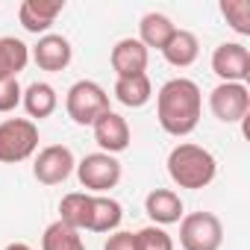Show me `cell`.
Wrapping results in <instances>:
<instances>
[{
	"mask_svg": "<svg viewBox=\"0 0 250 250\" xmlns=\"http://www.w3.org/2000/svg\"><path fill=\"white\" fill-rule=\"evenodd\" d=\"M200 112H203V94L200 85L188 77L168 80L156 94V118L168 136L183 139L194 133L200 124Z\"/></svg>",
	"mask_w": 250,
	"mask_h": 250,
	"instance_id": "1",
	"label": "cell"
},
{
	"mask_svg": "<svg viewBox=\"0 0 250 250\" xmlns=\"http://www.w3.org/2000/svg\"><path fill=\"white\" fill-rule=\"evenodd\" d=\"M168 177L180 186V188H206L215 177H218V162L215 156L191 142H180L171 153H168Z\"/></svg>",
	"mask_w": 250,
	"mask_h": 250,
	"instance_id": "2",
	"label": "cell"
},
{
	"mask_svg": "<svg viewBox=\"0 0 250 250\" xmlns=\"http://www.w3.org/2000/svg\"><path fill=\"white\" fill-rule=\"evenodd\" d=\"M65 112L80 127H91L103 112H109V94L94 80H77L65 94Z\"/></svg>",
	"mask_w": 250,
	"mask_h": 250,
	"instance_id": "3",
	"label": "cell"
},
{
	"mask_svg": "<svg viewBox=\"0 0 250 250\" xmlns=\"http://www.w3.org/2000/svg\"><path fill=\"white\" fill-rule=\"evenodd\" d=\"M39 150V127L30 118H6L0 124V162L18 165Z\"/></svg>",
	"mask_w": 250,
	"mask_h": 250,
	"instance_id": "4",
	"label": "cell"
},
{
	"mask_svg": "<svg viewBox=\"0 0 250 250\" xmlns=\"http://www.w3.org/2000/svg\"><path fill=\"white\" fill-rule=\"evenodd\" d=\"M180 244L183 250H221L224 227L212 212H188L180 218Z\"/></svg>",
	"mask_w": 250,
	"mask_h": 250,
	"instance_id": "5",
	"label": "cell"
},
{
	"mask_svg": "<svg viewBox=\"0 0 250 250\" xmlns=\"http://www.w3.org/2000/svg\"><path fill=\"white\" fill-rule=\"evenodd\" d=\"M77 180L88 194H106L121 183V162L109 153H88L77 162Z\"/></svg>",
	"mask_w": 250,
	"mask_h": 250,
	"instance_id": "6",
	"label": "cell"
},
{
	"mask_svg": "<svg viewBox=\"0 0 250 250\" xmlns=\"http://www.w3.org/2000/svg\"><path fill=\"white\" fill-rule=\"evenodd\" d=\"M209 109L221 124H238L250 112V88L244 83H218L209 94Z\"/></svg>",
	"mask_w": 250,
	"mask_h": 250,
	"instance_id": "7",
	"label": "cell"
},
{
	"mask_svg": "<svg viewBox=\"0 0 250 250\" xmlns=\"http://www.w3.org/2000/svg\"><path fill=\"white\" fill-rule=\"evenodd\" d=\"M77 168V159L71 153V147L65 145H47L39 150L36 162H33V177L42 183V186H59L65 183Z\"/></svg>",
	"mask_w": 250,
	"mask_h": 250,
	"instance_id": "8",
	"label": "cell"
},
{
	"mask_svg": "<svg viewBox=\"0 0 250 250\" xmlns=\"http://www.w3.org/2000/svg\"><path fill=\"white\" fill-rule=\"evenodd\" d=\"M212 71L221 83H244L250 80V50L241 42H224L212 53Z\"/></svg>",
	"mask_w": 250,
	"mask_h": 250,
	"instance_id": "9",
	"label": "cell"
},
{
	"mask_svg": "<svg viewBox=\"0 0 250 250\" xmlns=\"http://www.w3.org/2000/svg\"><path fill=\"white\" fill-rule=\"evenodd\" d=\"M91 130H94V142H97L100 153H109V156L124 153V150L130 147V139H133L127 118L118 115V112H112V109L103 112V115L91 124Z\"/></svg>",
	"mask_w": 250,
	"mask_h": 250,
	"instance_id": "10",
	"label": "cell"
},
{
	"mask_svg": "<svg viewBox=\"0 0 250 250\" xmlns=\"http://www.w3.org/2000/svg\"><path fill=\"white\" fill-rule=\"evenodd\" d=\"M30 59H33L42 71L56 74V71H65V68L71 65V59H74V47H71V42H68L65 36L47 33V36H42V39L33 44Z\"/></svg>",
	"mask_w": 250,
	"mask_h": 250,
	"instance_id": "11",
	"label": "cell"
},
{
	"mask_svg": "<svg viewBox=\"0 0 250 250\" xmlns=\"http://www.w3.org/2000/svg\"><path fill=\"white\" fill-rule=\"evenodd\" d=\"M109 62H112V71H115L118 77H136V74H145V71H147L150 50H147L139 39H121V42L112 47Z\"/></svg>",
	"mask_w": 250,
	"mask_h": 250,
	"instance_id": "12",
	"label": "cell"
},
{
	"mask_svg": "<svg viewBox=\"0 0 250 250\" xmlns=\"http://www.w3.org/2000/svg\"><path fill=\"white\" fill-rule=\"evenodd\" d=\"M62 9H65V0H24L18 6V21L27 33L47 36V30L53 27L56 15Z\"/></svg>",
	"mask_w": 250,
	"mask_h": 250,
	"instance_id": "13",
	"label": "cell"
},
{
	"mask_svg": "<svg viewBox=\"0 0 250 250\" xmlns=\"http://www.w3.org/2000/svg\"><path fill=\"white\" fill-rule=\"evenodd\" d=\"M183 200L174 188H153L147 197H145V212L147 218L153 221V227H168V224H180V218L186 215L183 212Z\"/></svg>",
	"mask_w": 250,
	"mask_h": 250,
	"instance_id": "14",
	"label": "cell"
},
{
	"mask_svg": "<svg viewBox=\"0 0 250 250\" xmlns=\"http://www.w3.org/2000/svg\"><path fill=\"white\" fill-rule=\"evenodd\" d=\"M159 53L165 56L168 65H174V68H188V65H194L197 56H200V42H197V36H194L191 30H177Z\"/></svg>",
	"mask_w": 250,
	"mask_h": 250,
	"instance_id": "15",
	"label": "cell"
},
{
	"mask_svg": "<svg viewBox=\"0 0 250 250\" xmlns=\"http://www.w3.org/2000/svg\"><path fill=\"white\" fill-rule=\"evenodd\" d=\"M21 103H24L30 121H33V118L42 121V118H50V115L56 112L59 97H56V88H53L50 83H30V85L24 88V94H21Z\"/></svg>",
	"mask_w": 250,
	"mask_h": 250,
	"instance_id": "16",
	"label": "cell"
},
{
	"mask_svg": "<svg viewBox=\"0 0 250 250\" xmlns=\"http://www.w3.org/2000/svg\"><path fill=\"white\" fill-rule=\"evenodd\" d=\"M174 33H177L174 21H171L168 15H162V12H147V15H142V21H139V42H142L147 50H150V47L162 50Z\"/></svg>",
	"mask_w": 250,
	"mask_h": 250,
	"instance_id": "17",
	"label": "cell"
},
{
	"mask_svg": "<svg viewBox=\"0 0 250 250\" xmlns=\"http://www.w3.org/2000/svg\"><path fill=\"white\" fill-rule=\"evenodd\" d=\"M59 221L68 224L71 229L83 232L91 224V194L88 191H71L59 203Z\"/></svg>",
	"mask_w": 250,
	"mask_h": 250,
	"instance_id": "18",
	"label": "cell"
},
{
	"mask_svg": "<svg viewBox=\"0 0 250 250\" xmlns=\"http://www.w3.org/2000/svg\"><path fill=\"white\" fill-rule=\"evenodd\" d=\"M115 97H118V103L130 106V109H142V106L150 103V97H153L150 77H147V74L118 77V80H115Z\"/></svg>",
	"mask_w": 250,
	"mask_h": 250,
	"instance_id": "19",
	"label": "cell"
},
{
	"mask_svg": "<svg viewBox=\"0 0 250 250\" xmlns=\"http://www.w3.org/2000/svg\"><path fill=\"white\" fill-rule=\"evenodd\" d=\"M121 218H124V209L115 197L91 194V224H88L91 232H115L121 227Z\"/></svg>",
	"mask_w": 250,
	"mask_h": 250,
	"instance_id": "20",
	"label": "cell"
},
{
	"mask_svg": "<svg viewBox=\"0 0 250 250\" xmlns=\"http://www.w3.org/2000/svg\"><path fill=\"white\" fill-rule=\"evenodd\" d=\"M30 62V47L15 39V36H3L0 39V80L6 77H18Z\"/></svg>",
	"mask_w": 250,
	"mask_h": 250,
	"instance_id": "21",
	"label": "cell"
},
{
	"mask_svg": "<svg viewBox=\"0 0 250 250\" xmlns=\"http://www.w3.org/2000/svg\"><path fill=\"white\" fill-rule=\"evenodd\" d=\"M42 250H85L83 235L62 221H53L42 235Z\"/></svg>",
	"mask_w": 250,
	"mask_h": 250,
	"instance_id": "22",
	"label": "cell"
},
{
	"mask_svg": "<svg viewBox=\"0 0 250 250\" xmlns=\"http://www.w3.org/2000/svg\"><path fill=\"white\" fill-rule=\"evenodd\" d=\"M221 15L238 36H250V3L247 0H221Z\"/></svg>",
	"mask_w": 250,
	"mask_h": 250,
	"instance_id": "23",
	"label": "cell"
},
{
	"mask_svg": "<svg viewBox=\"0 0 250 250\" xmlns=\"http://www.w3.org/2000/svg\"><path fill=\"white\" fill-rule=\"evenodd\" d=\"M139 250H174V238L165 232V227H145L136 232Z\"/></svg>",
	"mask_w": 250,
	"mask_h": 250,
	"instance_id": "24",
	"label": "cell"
},
{
	"mask_svg": "<svg viewBox=\"0 0 250 250\" xmlns=\"http://www.w3.org/2000/svg\"><path fill=\"white\" fill-rule=\"evenodd\" d=\"M21 83L18 77H6V80H0V112H12L18 103H21Z\"/></svg>",
	"mask_w": 250,
	"mask_h": 250,
	"instance_id": "25",
	"label": "cell"
},
{
	"mask_svg": "<svg viewBox=\"0 0 250 250\" xmlns=\"http://www.w3.org/2000/svg\"><path fill=\"white\" fill-rule=\"evenodd\" d=\"M103 250H139L136 232H127V229H115V232L109 235V241L103 244Z\"/></svg>",
	"mask_w": 250,
	"mask_h": 250,
	"instance_id": "26",
	"label": "cell"
},
{
	"mask_svg": "<svg viewBox=\"0 0 250 250\" xmlns=\"http://www.w3.org/2000/svg\"><path fill=\"white\" fill-rule=\"evenodd\" d=\"M3 250H33V247H30L27 241H12V244H6Z\"/></svg>",
	"mask_w": 250,
	"mask_h": 250,
	"instance_id": "27",
	"label": "cell"
}]
</instances>
